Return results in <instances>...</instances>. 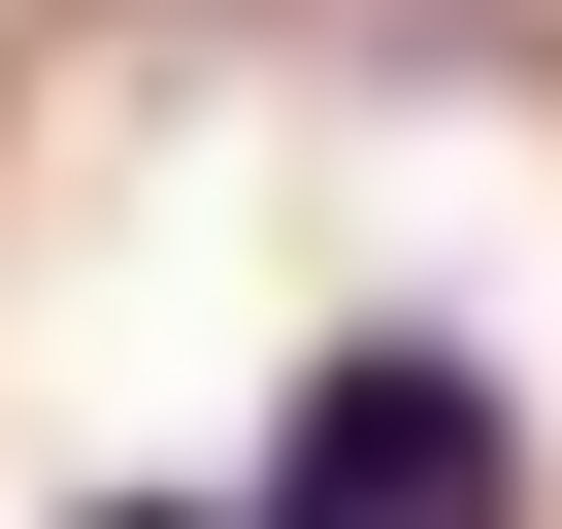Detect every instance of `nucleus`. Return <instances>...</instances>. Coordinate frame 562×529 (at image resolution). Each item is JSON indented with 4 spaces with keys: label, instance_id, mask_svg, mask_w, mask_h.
<instances>
[{
    "label": "nucleus",
    "instance_id": "nucleus-1",
    "mask_svg": "<svg viewBox=\"0 0 562 529\" xmlns=\"http://www.w3.org/2000/svg\"><path fill=\"white\" fill-rule=\"evenodd\" d=\"M265 529H529V397L463 331H331L299 430H265Z\"/></svg>",
    "mask_w": 562,
    "mask_h": 529
},
{
    "label": "nucleus",
    "instance_id": "nucleus-2",
    "mask_svg": "<svg viewBox=\"0 0 562 529\" xmlns=\"http://www.w3.org/2000/svg\"><path fill=\"white\" fill-rule=\"evenodd\" d=\"M67 529H265V496H67Z\"/></svg>",
    "mask_w": 562,
    "mask_h": 529
}]
</instances>
